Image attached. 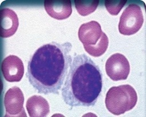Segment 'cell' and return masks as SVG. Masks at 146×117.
Listing matches in <instances>:
<instances>
[{
    "instance_id": "obj_1",
    "label": "cell",
    "mask_w": 146,
    "mask_h": 117,
    "mask_svg": "<svg viewBox=\"0 0 146 117\" xmlns=\"http://www.w3.org/2000/svg\"><path fill=\"white\" fill-rule=\"evenodd\" d=\"M72 45L51 42L38 48L31 56L26 76L33 88L43 94H58L68 72Z\"/></svg>"
},
{
    "instance_id": "obj_2",
    "label": "cell",
    "mask_w": 146,
    "mask_h": 117,
    "mask_svg": "<svg viewBox=\"0 0 146 117\" xmlns=\"http://www.w3.org/2000/svg\"><path fill=\"white\" fill-rule=\"evenodd\" d=\"M102 87L103 74L99 67L86 54L76 55L61 90L64 102L72 107L94 106Z\"/></svg>"
},
{
    "instance_id": "obj_3",
    "label": "cell",
    "mask_w": 146,
    "mask_h": 117,
    "mask_svg": "<svg viewBox=\"0 0 146 117\" xmlns=\"http://www.w3.org/2000/svg\"><path fill=\"white\" fill-rule=\"evenodd\" d=\"M137 101L135 90L129 84H124L110 88L107 93L105 103L110 112L119 115L132 110Z\"/></svg>"
},
{
    "instance_id": "obj_4",
    "label": "cell",
    "mask_w": 146,
    "mask_h": 117,
    "mask_svg": "<svg viewBox=\"0 0 146 117\" xmlns=\"http://www.w3.org/2000/svg\"><path fill=\"white\" fill-rule=\"evenodd\" d=\"M143 23L144 17L141 8L137 4H130L120 16L119 31L125 36L134 35L140 29Z\"/></svg>"
},
{
    "instance_id": "obj_5",
    "label": "cell",
    "mask_w": 146,
    "mask_h": 117,
    "mask_svg": "<svg viewBox=\"0 0 146 117\" xmlns=\"http://www.w3.org/2000/svg\"><path fill=\"white\" fill-rule=\"evenodd\" d=\"M107 75L113 81L125 80L130 72V65L127 58L121 53L111 55L106 62Z\"/></svg>"
},
{
    "instance_id": "obj_6",
    "label": "cell",
    "mask_w": 146,
    "mask_h": 117,
    "mask_svg": "<svg viewBox=\"0 0 146 117\" xmlns=\"http://www.w3.org/2000/svg\"><path fill=\"white\" fill-rule=\"evenodd\" d=\"M6 110L5 116H27L24 108V96L21 90L14 86L9 88L4 96Z\"/></svg>"
},
{
    "instance_id": "obj_7",
    "label": "cell",
    "mask_w": 146,
    "mask_h": 117,
    "mask_svg": "<svg viewBox=\"0 0 146 117\" xmlns=\"http://www.w3.org/2000/svg\"><path fill=\"white\" fill-rule=\"evenodd\" d=\"M1 71L5 79L9 82H19L24 73V66L21 58L15 55L5 57L1 64Z\"/></svg>"
},
{
    "instance_id": "obj_8",
    "label": "cell",
    "mask_w": 146,
    "mask_h": 117,
    "mask_svg": "<svg viewBox=\"0 0 146 117\" xmlns=\"http://www.w3.org/2000/svg\"><path fill=\"white\" fill-rule=\"evenodd\" d=\"M44 8L49 16L59 20L68 19L72 12L70 0H46Z\"/></svg>"
},
{
    "instance_id": "obj_9",
    "label": "cell",
    "mask_w": 146,
    "mask_h": 117,
    "mask_svg": "<svg viewBox=\"0 0 146 117\" xmlns=\"http://www.w3.org/2000/svg\"><path fill=\"white\" fill-rule=\"evenodd\" d=\"M0 18L1 37L8 38L13 36L19 25V18L16 12L9 8H3L0 11Z\"/></svg>"
},
{
    "instance_id": "obj_10",
    "label": "cell",
    "mask_w": 146,
    "mask_h": 117,
    "mask_svg": "<svg viewBox=\"0 0 146 117\" xmlns=\"http://www.w3.org/2000/svg\"><path fill=\"white\" fill-rule=\"evenodd\" d=\"M103 32L100 24L96 21H91L80 26L78 36L84 45H94L100 40Z\"/></svg>"
},
{
    "instance_id": "obj_11",
    "label": "cell",
    "mask_w": 146,
    "mask_h": 117,
    "mask_svg": "<svg viewBox=\"0 0 146 117\" xmlns=\"http://www.w3.org/2000/svg\"><path fill=\"white\" fill-rule=\"evenodd\" d=\"M27 109L31 117H44L50 112L48 101L42 96L33 95L27 102Z\"/></svg>"
},
{
    "instance_id": "obj_12",
    "label": "cell",
    "mask_w": 146,
    "mask_h": 117,
    "mask_svg": "<svg viewBox=\"0 0 146 117\" xmlns=\"http://www.w3.org/2000/svg\"><path fill=\"white\" fill-rule=\"evenodd\" d=\"M109 44L107 36L104 32L98 42L94 45H84L86 51L94 57H99L103 55L107 51Z\"/></svg>"
},
{
    "instance_id": "obj_13",
    "label": "cell",
    "mask_w": 146,
    "mask_h": 117,
    "mask_svg": "<svg viewBox=\"0 0 146 117\" xmlns=\"http://www.w3.org/2000/svg\"><path fill=\"white\" fill-rule=\"evenodd\" d=\"M75 4L79 14L82 16H87L96 10L99 4V0H92V1L75 0Z\"/></svg>"
},
{
    "instance_id": "obj_14",
    "label": "cell",
    "mask_w": 146,
    "mask_h": 117,
    "mask_svg": "<svg viewBox=\"0 0 146 117\" xmlns=\"http://www.w3.org/2000/svg\"><path fill=\"white\" fill-rule=\"evenodd\" d=\"M127 3L126 0H106L105 7L110 14L113 16L117 15Z\"/></svg>"
}]
</instances>
